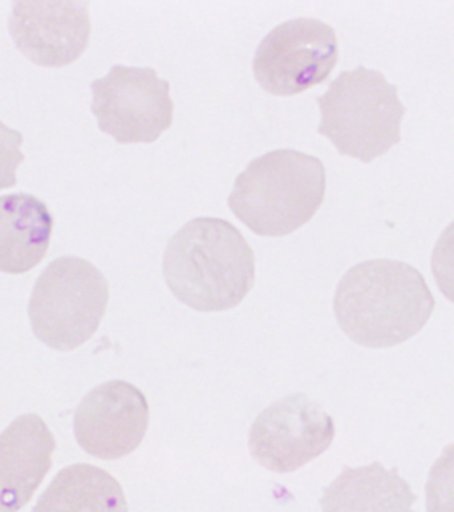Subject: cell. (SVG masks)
<instances>
[{"instance_id":"obj_1","label":"cell","mask_w":454,"mask_h":512,"mask_svg":"<svg viewBox=\"0 0 454 512\" xmlns=\"http://www.w3.org/2000/svg\"><path fill=\"white\" fill-rule=\"evenodd\" d=\"M435 306L421 272L391 259L351 267L334 298L339 327L366 348L395 347L412 339L431 319Z\"/></svg>"},{"instance_id":"obj_2","label":"cell","mask_w":454,"mask_h":512,"mask_svg":"<svg viewBox=\"0 0 454 512\" xmlns=\"http://www.w3.org/2000/svg\"><path fill=\"white\" fill-rule=\"evenodd\" d=\"M162 272L181 303L200 312L227 311L253 288L255 255L230 222L196 218L170 239Z\"/></svg>"},{"instance_id":"obj_3","label":"cell","mask_w":454,"mask_h":512,"mask_svg":"<svg viewBox=\"0 0 454 512\" xmlns=\"http://www.w3.org/2000/svg\"><path fill=\"white\" fill-rule=\"evenodd\" d=\"M326 194L323 162L298 150L279 149L251 161L229 199L235 217L261 237H286L310 222Z\"/></svg>"},{"instance_id":"obj_4","label":"cell","mask_w":454,"mask_h":512,"mask_svg":"<svg viewBox=\"0 0 454 512\" xmlns=\"http://www.w3.org/2000/svg\"><path fill=\"white\" fill-rule=\"evenodd\" d=\"M320 109L318 133L339 154L370 164L401 141L405 115L397 87L383 73L360 65L344 71L316 99Z\"/></svg>"},{"instance_id":"obj_5","label":"cell","mask_w":454,"mask_h":512,"mask_svg":"<svg viewBox=\"0 0 454 512\" xmlns=\"http://www.w3.org/2000/svg\"><path fill=\"white\" fill-rule=\"evenodd\" d=\"M108 302L107 279L95 264L60 256L36 280L28 304L32 332L55 351H74L95 335Z\"/></svg>"},{"instance_id":"obj_6","label":"cell","mask_w":454,"mask_h":512,"mask_svg":"<svg viewBox=\"0 0 454 512\" xmlns=\"http://www.w3.org/2000/svg\"><path fill=\"white\" fill-rule=\"evenodd\" d=\"M91 111L101 132L117 144H152L173 123L168 80L153 68L113 65L91 84Z\"/></svg>"},{"instance_id":"obj_7","label":"cell","mask_w":454,"mask_h":512,"mask_svg":"<svg viewBox=\"0 0 454 512\" xmlns=\"http://www.w3.org/2000/svg\"><path fill=\"white\" fill-rule=\"evenodd\" d=\"M339 59L334 28L319 19L279 24L255 51V79L275 96L299 95L330 77Z\"/></svg>"},{"instance_id":"obj_8","label":"cell","mask_w":454,"mask_h":512,"mask_svg":"<svg viewBox=\"0 0 454 512\" xmlns=\"http://www.w3.org/2000/svg\"><path fill=\"white\" fill-rule=\"evenodd\" d=\"M334 420L306 394L295 393L267 406L251 426L250 453L273 473L301 469L330 448Z\"/></svg>"},{"instance_id":"obj_9","label":"cell","mask_w":454,"mask_h":512,"mask_svg":"<svg viewBox=\"0 0 454 512\" xmlns=\"http://www.w3.org/2000/svg\"><path fill=\"white\" fill-rule=\"evenodd\" d=\"M149 416V404L140 389L127 381H108L92 389L77 406V444L104 461L127 457L143 442Z\"/></svg>"},{"instance_id":"obj_10","label":"cell","mask_w":454,"mask_h":512,"mask_svg":"<svg viewBox=\"0 0 454 512\" xmlns=\"http://www.w3.org/2000/svg\"><path fill=\"white\" fill-rule=\"evenodd\" d=\"M8 31L30 62L44 68L67 67L84 54L91 38L88 3L15 2Z\"/></svg>"},{"instance_id":"obj_11","label":"cell","mask_w":454,"mask_h":512,"mask_svg":"<svg viewBox=\"0 0 454 512\" xmlns=\"http://www.w3.org/2000/svg\"><path fill=\"white\" fill-rule=\"evenodd\" d=\"M54 434L36 414L15 418L0 434V512H18L51 470Z\"/></svg>"},{"instance_id":"obj_12","label":"cell","mask_w":454,"mask_h":512,"mask_svg":"<svg viewBox=\"0 0 454 512\" xmlns=\"http://www.w3.org/2000/svg\"><path fill=\"white\" fill-rule=\"evenodd\" d=\"M54 218L34 195L0 197V272L26 274L38 266L50 247Z\"/></svg>"},{"instance_id":"obj_13","label":"cell","mask_w":454,"mask_h":512,"mask_svg":"<svg viewBox=\"0 0 454 512\" xmlns=\"http://www.w3.org/2000/svg\"><path fill=\"white\" fill-rule=\"evenodd\" d=\"M417 501L411 485L393 467L380 462L368 466H344L339 477L327 486L320 498L322 512H415Z\"/></svg>"},{"instance_id":"obj_14","label":"cell","mask_w":454,"mask_h":512,"mask_svg":"<svg viewBox=\"0 0 454 512\" xmlns=\"http://www.w3.org/2000/svg\"><path fill=\"white\" fill-rule=\"evenodd\" d=\"M31 512H128V502L108 471L76 463L56 475Z\"/></svg>"},{"instance_id":"obj_15","label":"cell","mask_w":454,"mask_h":512,"mask_svg":"<svg viewBox=\"0 0 454 512\" xmlns=\"http://www.w3.org/2000/svg\"><path fill=\"white\" fill-rule=\"evenodd\" d=\"M427 512H454V442L445 446L425 485Z\"/></svg>"},{"instance_id":"obj_16","label":"cell","mask_w":454,"mask_h":512,"mask_svg":"<svg viewBox=\"0 0 454 512\" xmlns=\"http://www.w3.org/2000/svg\"><path fill=\"white\" fill-rule=\"evenodd\" d=\"M431 268L441 294L454 304V221L437 239Z\"/></svg>"},{"instance_id":"obj_17","label":"cell","mask_w":454,"mask_h":512,"mask_svg":"<svg viewBox=\"0 0 454 512\" xmlns=\"http://www.w3.org/2000/svg\"><path fill=\"white\" fill-rule=\"evenodd\" d=\"M22 144V133L0 121V190L14 188L18 182L16 170L24 161V154L20 150Z\"/></svg>"}]
</instances>
